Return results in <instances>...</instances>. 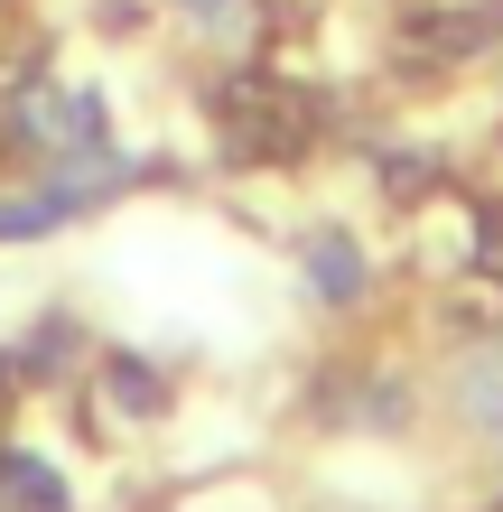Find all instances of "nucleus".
<instances>
[{
    "label": "nucleus",
    "mask_w": 503,
    "mask_h": 512,
    "mask_svg": "<svg viewBox=\"0 0 503 512\" xmlns=\"http://www.w3.org/2000/svg\"><path fill=\"white\" fill-rule=\"evenodd\" d=\"M196 28H243V0H177Z\"/></svg>",
    "instance_id": "0eeeda50"
},
{
    "label": "nucleus",
    "mask_w": 503,
    "mask_h": 512,
    "mask_svg": "<svg viewBox=\"0 0 503 512\" xmlns=\"http://www.w3.org/2000/svg\"><path fill=\"white\" fill-rule=\"evenodd\" d=\"M66 215L47 205V187H28V196H0V243H28V233H56Z\"/></svg>",
    "instance_id": "423d86ee"
},
{
    "label": "nucleus",
    "mask_w": 503,
    "mask_h": 512,
    "mask_svg": "<svg viewBox=\"0 0 503 512\" xmlns=\"http://www.w3.org/2000/svg\"><path fill=\"white\" fill-rule=\"evenodd\" d=\"M10 131L28 140V149H103V103L94 94H75V84H28L19 94V112H10Z\"/></svg>",
    "instance_id": "f257e3e1"
},
{
    "label": "nucleus",
    "mask_w": 503,
    "mask_h": 512,
    "mask_svg": "<svg viewBox=\"0 0 503 512\" xmlns=\"http://www.w3.org/2000/svg\"><path fill=\"white\" fill-rule=\"evenodd\" d=\"M308 289L327 298V308L364 298V243H354V233H317L308 243Z\"/></svg>",
    "instance_id": "7ed1b4c3"
},
{
    "label": "nucleus",
    "mask_w": 503,
    "mask_h": 512,
    "mask_svg": "<svg viewBox=\"0 0 503 512\" xmlns=\"http://www.w3.org/2000/svg\"><path fill=\"white\" fill-rule=\"evenodd\" d=\"M457 401H466V419H476V429L503 438V345H485L476 364L457 373Z\"/></svg>",
    "instance_id": "20e7f679"
},
{
    "label": "nucleus",
    "mask_w": 503,
    "mask_h": 512,
    "mask_svg": "<svg viewBox=\"0 0 503 512\" xmlns=\"http://www.w3.org/2000/svg\"><path fill=\"white\" fill-rule=\"evenodd\" d=\"M0 512H66V475L28 447H0Z\"/></svg>",
    "instance_id": "f03ea898"
},
{
    "label": "nucleus",
    "mask_w": 503,
    "mask_h": 512,
    "mask_svg": "<svg viewBox=\"0 0 503 512\" xmlns=\"http://www.w3.org/2000/svg\"><path fill=\"white\" fill-rule=\"evenodd\" d=\"M103 401H112V419H159L168 391H159L150 364H131V354H122V364H103Z\"/></svg>",
    "instance_id": "39448f33"
}]
</instances>
